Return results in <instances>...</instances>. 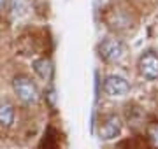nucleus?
<instances>
[{"instance_id": "obj_1", "label": "nucleus", "mask_w": 158, "mask_h": 149, "mask_svg": "<svg viewBox=\"0 0 158 149\" xmlns=\"http://www.w3.org/2000/svg\"><path fill=\"white\" fill-rule=\"evenodd\" d=\"M12 88L18 98L27 105H35L40 100V91L34 81L27 75H16L12 81Z\"/></svg>"}, {"instance_id": "obj_2", "label": "nucleus", "mask_w": 158, "mask_h": 149, "mask_svg": "<svg viewBox=\"0 0 158 149\" xmlns=\"http://www.w3.org/2000/svg\"><path fill=\"white\" fill-rule=\"evenodd\" d=\"M125 53V44L121 42L119 39H106L102 40V44L98 46V54L104 62H109V63H116L119 60H123Z\"/></svg>"}, {"instance_id": "obj_3", "label": "nucleus", "mask_w": 158, "mask_h": 149, "mask_svg": "<svg viewBox=\"0 0 158 149\" xmlns=\"http://www.w3.org/2000/svg\"><path fill=\"white\" fill-rule=\"evenodd\" d=\"M104 93L107 97H113V98H119V97H125L130 93V83L125 79L123 75H118V74H111L104 79Z\"/></svg>"}, {"instance_id": "obj_4", "label": "nucleus", "mask_w": 158, "mask_h": 149, "mask_svg": "<svg viewBox=\"0 0 158 149\" xmlns=\"http://www.w3.org/2000/svg\"><path fill=\"white\" fill-rule=\"evenodd\" d=\"M121 130H123V123L119 119V116L109 114L98 126V139L100 140H113V139L119 137Z\"/></svg>"}, {"instance_id": "obj_5", "label": "nucleus", "mask_w": 158, "mask_h": 149, "mask_svg": "<svg viewBox=\"0 0 158 149\" xmlns=\"http://www.w3.org/2000/svg\"><path fill=\"white\" fill-rule=\"evenodd\" d=\"M139 72L149 81L158 79V54L155 51H146L139 60Z\"/></svg>"}, {"instance_id": "obj_6", "label": "nucleus", "mask_w": 158, "mask_h": 149, "mask_svg": "<svg viewBox=\"0 0 158 149\" xmlns=\"http://www.w3.org/2000/svg\"><path fill=\"white\" fill-rule=\"evenodd\" d=\"M14 119H16L14 105L9 100H6V98H0V125L4 128H11Z\"/></svg>"}, {"instance_id": "obj_7", "label": "nucleus", "mask_w": 158, "mask_h": 149, "mask_svg": "<svg viewBox=\"0 0 158 149\" xmlns=\"http://www.w3.org/2000/svg\"><path fill=\"white\" fill-rule=\"evenodd\" d=\"M34 70L35 74L39 75L40 79L44 81H49L51 75H53V65H51L49 60H46V58H42V60H35L34 62Z\"/></svg>"}, {"instance_id": "obj_8", "label": "nucleus", "mask_w": 158, "mask_h": 149, "mask_svg": "<svg viewBox=\"0 0 158 149\" xmlns=\"http://www.w3.org/2000/svg\"><path fill=\"white\" fill-rule=\"evenodd\" d=\"M146 137L148 142L153 149H158V123H151L146 130Z\"/></svg>"}, {"instance_id": "obj_9", "label": "nucleus", "mask_w": 158, "mask_h": 149, "mask_svg": "<svg viewBox=\"0 0 158 149\" xmlns=\"http://www.w3.org/2000/svg\"><path fill=\"white\" fill-rule=\"evenodd\" d=\"M4 2H6V0H0V7L4 6Z\"/></svg>"}]
</instances>
